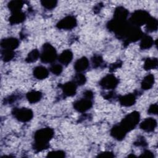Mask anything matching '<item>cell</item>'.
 <instances>
[{"label":"cell","mask_w":158,"mask_h":158,"mask_svg":"<svg viewBox=\"0 0 158 158\" xmlns=\"http://www.w3.org/2000/svg\"><path fill=\"white\" fill-rule=\"evenodd\" d=\"M54 134V130L49 127L38 130L34 135V149L37 152H40L48 149L49 146V142L52 138Z\"/></svg>","instance_id":"cell-1"},{"label":"cell","mask_w":158,"mask_h":158,"mask_svg":"<svg viewBox=\"0 0 158 158\" xmlns=\"http://www.w3.org/2000/svg\"><path fill=\"white\" fill-rule=\"evenodd\" d=\"M140 114L138 111H133L127 115L120 123V125L127 131H130L133 130L139 123Z\"/></svg>","instance_id":"cell-2"},{"label":"cell","mask_w":158,"mask_h":158,"mask_svg":"<svg viewBox=\"0 0 158 158\" xmlns=\"http://www.w3.org/2000/svg\"><path fill=\"white\" fill-rule=\"evenodd\" d=\"M57 57V55L56 49L50 43H44L40 55L41 61L45 64L52 63L56 60Z\"/></svg>","instance_id":"cell-3"},{"label":"cell","mask_w":158,"mask_h":158,"mask_svg":"<svg viewBox=\"0 0 158 158\" xmlns=\"http://www.w3.org/2000/svg\"><path fill=\"white\" fill-rule=\"evenodd\" d=\"M150 17L149 14L147 11L137 10L132 13L128 22L131 25L139 27V26L146 24Z\"/></svg>","instance_id":"cell-4"},{"label":"cell","mask_w":158,"mask_h":158,"mask_svg":"<svg viewBox=\"0 0 158 158\" xmlns=\"http://www.w3.org/2000/svg\"><path fill=\"white\" fill-rule=\"evenodd\" d=\"M14 117L21 122H27L31 120L33 117V111L28 108L15 107L12 111Z\"/></svg>","instance_id":"cell-5"},{"label":"cell","mask_w":158,"mask_h":158,"mask_svg":"<svg viewBox=\"0 0 158 158\" xmlns=\"http://www.w3.org/2000/svg\"><path fill=\"white\" fill-rule=\"evenodd\" d=\"M143 33L138 27L130 25L125 38V44H128L130 43L136 42L140 40Z\"/></svg>","instance_id":"cell-6"},{"label":"cell","mask_w":158,"mask_h":158,"mask_svg":"<svg viewBox=\"0 0 158 158\" xmlns=\"http://www.w3.org/2000/svg\"><path fill=\"white\" fill-rule=\"evenodd\" d=\"M118 84V80L113 74H107L99 81V85L106 89H114Z\"/></svg>","instance_id":"cell-7"},{"label":"cell","mask_w":158,"mask_h":158,"mask_svg":"<svg viewBox=\"0 0 158 158\" xmlns=\"http://www.w3.org/2000/svg\"><path fill=\"white\" fill-rule=\"evenodd\" d=\"M77 19L74 16L68 15L61 19L56 24L57 28L63 30H72L77 26Z\"/></svg>","instance_id":"cell-8"},{"label":"cell","mask_w":158,"mask_h":158,"mask_svg":"<svg viewBox=\"0 0 158 158\" xmlns=\"http://www.w3.org/2000/svg\"><path fill=\"white\" fill-rule=\"evenodd\" d=\"M73 108L79 112H85L90 109L93 106L91 99L85 98L77 100L73 102Z\"/></svg>","instance_id":"cell-9"},{"label":"cell","mask_w":158,"mask_h":158,"mask_svg":"<svg viewBox=\"0 0 158 158\" xmlns=\"http://www.w3.org/2000/svg\"><path fill=\"white\" fill-rule=\"evenodd\" d=\"M19 45V41L16 38L9 37L2 39L1 41V46L4 49L13 50L18 48Z\"/></svg>","instance_id":"cell-10"},{"label":"cell","mask_w":158,"mask_h":158,"mask_svg":"<svg viewBox=\"0 0 158 158\" xmlns=\"http://www.w3.org/2000/svg\"><path fill=\"white\" fill-rule=\"evenodd\" d=\"M156 127L157 121L152 117L145 118L139 125L140 128L147 132L153 131Z\"/></svg>","instance_id":"cell-11"},{"label":"cell","mask_w":158,"mask_h":158,"mask_svg":"<svg viewBox=\"0 0 158 158\" xmlns=\"http://www.w3.org/2000/svg\"><path fill=\"white\" fill-rule=\"evenodd\" d=\"M127 131L120 125H114L110 130V135L116 140L121 141L124 139L127 135Z\"/></svg>","instance_id":"cell-12"},{"label":"cell","mask_w":158,"mask_h":158,"mask_svg":"<svg viewBox=\"0 0 158 158\" xmlns=\"http://www.w3.org/2000/svg\"><path fill=\"white\" fill-rule=\"evenodd\" d=\"M62 89L64 94L67 96H73L75 95L77 92V85L72 81L67 82L60 86Z\"/></svg>","instance_id":"cell-13"},{"label":"cell","mask_w":158,"mask_h":158,"mask_svg":"<svg viewBox=\"0 0 158 158\" xmlns=\"http://www.w3.org/2000/svg\"><path fill=\"white\" fill-rule=\"evenodd\" d=\"M120 104L125 107H130L136 102V96L134 94H128L124 96H120L118 98Z\"/></svg>","instance_id":"cell-14"},{"label":"cell","mask_w":158,"mask_h":158,"mask_svg":"<svg viewBox=\"0 0 158 158\" xmlns=\"http://www.w3.org/2000/svg\"><path fill=\"white\" fill-rule=\"evenodd\" d=\"M128 10L122 6L117 7L114 14V19L118 21H125L128 17Z\"/></svg>","instance_id":"cell-15"},{"label":"cell","mask_w":158,"mask_h":158,"mask_svg":"<svg viewBox=\"0 0 158 158\" xmlns=\"http://www.w3.org/2000/svg\"><path fill=\"white\" fill-rule=\"evenodd\" d=\"M33 76L38 80H43L49 75L48 70L44 66H37L34 68L33 71Z\"/></svg>","instance_id":"cell-16"},{"label":"cell","mask_w":158,"mask_h":158,"mask_svg":"<svg viewBox=\"0 0 158 158\" xmlns=\"http://www.w3.org/2000/svg\"><path fill=\"white\" fill-rule=\"evenodd\" d=\"M25 14L20 10L12 12L9 18V21L11 25H16L23 22L25 20Z\"/></svg>","instance_id":"cell-17"},{"label":"cell","mask_w":158,"mask_h":158,"mask_svg":"<svg viewBox=\"0 0 158 158\" xmlns=\"http://www.w3.org/2000/svg\"><path fill=\"white\" fill-rule=\"evenodd\" d=\"M89 66V60L86 57H82L78 59L74 64L75 70L80 73L85 71Z\"/></svg>","instance_id":"cell-18"},{"label":"cell","mask_w":158,"mask_h":158,"mask_svg":"<svg viewBox=\"0 0 158 158\" xmlns=\"http://www.w3.org/2000/svg\"><path fill=\"white\" fill-rule=\"evenodd\" d=\"M73 59V53L70 49L64 50L59 56L58 60L62 64L67 65L69 64Z\"/></svg>","instance_id":"cell-19"},{"label":"cell","mask_w":158,"mask_h":158,"mask_svg":"<svg viewBox=\"0 0 158 158\" xmlns=\"http://www.w3.org/2000/svg\"><path fill=\"white\" fill-rule=\"evenodd\" d=\"M154 76L152 74L149 73L141 81V88L144 90L151 89L154 85Z\"/></svg>","instance_id":"cell-20"},{"label":"cell","mask_w":158,"mask_h":158,"mask_svg":"<svg viewBox=\"0 0 158 158\" xmlns=\"http://www.w3.org/2000/svg\"><path fill=\"white\" fill-rule=\"evenodd\" d=\"M154 44V40L152 38L148 35H143L141 38L140 48L141 49H148L151 48Z\"/></svg>","instance_id":"cell-21"},{"label":"cell","mask_w":158,"mask_h":158,"mask_svg":"<svg viewBox=\"0 0 158 158\" xmlns=\"http://www.w3.org/2000/svg\"><path fill=\"white\" fill-rule=\"evenodd\" d=\"M26 98L30 103L34 104L41 100L42 98V93L38 91L32 90L27 93Z\"/></svg>","instance_id":"cell-22"},{"label":"cell","mask_w":158,"mask_h":158,"mask_svg":"<svg viewBox=\"0 0 158 158\" xmlns=\"http://www.w3.org/2000/svg\"><path fill=\"white\" fill-rule=\"evenodd\" d=\"M158 23L156 18L150 17L146 23V29L148 32H153L157 30Z\"/></svg>","instance_id":"cell-23"},{"label":"cell","mask_w":158,"mask_h":158,"mask_svg":"<svg viewBox=\"0 0 158 158\" xmlns=\"http://www.w3.org/2000/svg\"><path fill=\"white\" fill-rule=\"evenodd\" d=\"M23 6V2L22 1H11L8 3V8L12 12L20 11Z\"/></svg>","instance_id":"cell-24"},{"label":"cell","mask_w":158,"mask_h":158,"mask_svg":"<svg viewBox=\"0 0 158 158\" xmlns=\"http://www.w3.org/2000/svg\"><path fill=\"white\" fill-rule=\"evenodd\" d=\"M157 66V59L153 58H147L144 63V69L146 70H149L151 69H154Z\"/></svg>","instance_id":"cell-25"},{"label":"cell","mask_w":158,"mask_h":158,"mask_svg":"<svg viewBox=\"0 0 158 158\" xmlns=\"http://www.w3.org/2000/svg\"><path fill=\"white\" fill-rule=\"evenodd\" d=\"M40 57V54L39 51L36 49H33L31 51H30L28 54L25 59V61L28 63L34 62L36 61Z\"/></svg>","instance_id":"cell-26"},{"label":"cell","mask_w":158,"mask_h":158,"mask_svg":"<svg viewBox=\"0 0 158 158\" xmlns=\"http://www.w3.org/2000/svg\"><path fill=\"white\" fill-rule=\"evenodd\" d=\"M15 56V53L13 50L3 49L1 51V57L4 62H9Z\"/></svg>","instance_id":"cell-27"},{"label":"cell","mask_w":158,"mask_h":158,"mask_svg":"<svg viewBox=\"0 0 158 158\" xmlns=\"http://www.w3.org/2000/svg\"><path fill=\"white\" fill-rule=\"evenodd\" d=\"M73 81L78 86H81L85 85V83L86 81V77L81 73H78L77 74H76L74 76V78L73 79Z\"/></svg>","instance_id":"cell-28"},{"label":"cell","mask_w":158,"mask_h":158,"mask_svg":"<svg viewBox=\"0 0 158 158\" xmlns=\"http://www.w3.org/2000/svg\"><path fill=\"white\" fill-rule=\"evenodd\" d=\"M41 5L47 9H52L57 6V1L55 0H43L41 1Z\"/></svg>","instance_id":"cell-29"},{"label":"cell","mask_w":158,"mask_h":158,"mask_svg":"<svg viewBox=\"0 0 158 158\" xmlns=\"http://www.w3.org/2000/svg\"><path fill=\"white\" fill-rule=\"evenodd\" d=\"M46 157L52 158H63L65 157V153L64 151L61 150L52 151L49 152Z\"/></svg>","instance_id":"cell-30"},{"label":"cell","mask_w":158,"mask_h":158,"mask_svg":"<svg viewBox=\"0 0 158 158\" xmlns=\"http://www.w3.org/2000/svg\"><path fill=\"white\" fill-rule=\"evenodd\" d=\"M49 70L53 74L56 75H59L63 70V67L60 64H55L50 67Z\"/></svg>","instance_id":"cell-31"},{"label":"cell","mask_w":158,"mask_h":158,"mask_svg":"<svg viewBox=\"0 0 158 158\" xmlns=\"http://www.w3.org/2000/svg\"><path fill=\"white\" fill-rule=\"evenodd\" d=\"M93 66L94 68L99 67L103 62L102 57L99 55H95L91 59Z\"/></svg>","instance_id":"cell-32"},{"label":"cell","mask_w":158,"mask_h":158,"mask_svg":"<svg viewBox=\"0 0 158 158\" xmlns=\"http://www.w3.org/2000/svg\"><path fill=\"white\" fill-rule=\"evenodd\" d=\"M133 144L136 146H147V143H146L144 138L143 136L139 137L136 140V141L134 142Z\"/></svg>","instance_id":"cell-33"},{"label":"cell","mask_w":158,"mask_h":158,"mask_svg":"<svg viewBox=\"0 0 158 158\" xmlns=\"http://www.w3.org/2000/svg\"><path fill=\"white\" fill-rule=\"evenodd\" d=\"M148 112L149 114H154V115H157L158 112V107L157 104H151L148 110Z\"/></svg>","instance_id":"cell-34"},{"label":"cell","mask_w":158,"mask_h":158,"mask_svg":"<svg viewBox=\"0 0 158 158\" xmlns=\"http://www.w3.org/2000/svg\"><path fill=\"white\" fill-rule=\"evenodd\" d=\"M97 157H107V158H110V157H114V154L112 152H110V151H105V152H102L99 153Z\"/></svg>","instance_id":"cell-35"},{"label":"cell","mask_w":158,"mask_h":158,"mask_svg":"<svg viewBox=\"0 0 158 158\" xmlns=\"http://www.w3.org/2000/svg\"><path fill=\"white\" fill-rule=\"evenodd\" d=\"M139 157H146V158H152L154 157V154L149 150H144L143 152L141 154V155H140Z\"/></svg>","instance_id":"cell-36"},{"label":"cell","mask_w":158,"mask_h":158,"mask_svg":"<svg viewBox=\"0 0 158 158\" xmlns=\"http://www.w3.org/2000/svg\"><path fill=\"white\" fill-rule=\"evenodd\" d=\"M83 97L89 99H92L93 98V93L91 90H86L83 92Z\"/></svg>","instance_id":"cell-37"},{"label":"cell","mask_w":158,"mask_h":158,"mask_svg":"<svg viewBox=\"0 0 158 158\" xmlns=\"http://www.w3.org/2000/svg\"><path fill=\"white\" fill-rule=\"evenodd\" d=\"M121 65H122V62H120V61H117V62H115L114 64H111V65L110 66V70L112 71V70H115L116 69L120 67Z\"/></svg>","instance_id":"cell-38"},{"label":"cell","mask_w":158,"mask_h":158,"mask_svg":"<svg viewBox=\"0 0 158 158\" xmlns=\"http://www.w3.org/2000/svg\"><path fill=\"white\" fill-rule=\"evenodd\" d=\"M114 96V92L110 91L109 93H106L104 96H103V97H104L105 99H110L112 98Z\"/></svg>","instance_id":"cell-39"},{"label":"cell","mask_w":158,"mask_h":158,"mask_svg":"<svg viewBox=\"0 0 158 158\" xmlns=\"http://www.w3.org/2000/svg\"><path fill=\"white\" fill-rule=\"evenodd\" d=\"M16 97L14 96H10L9 97L8 99H6V101H7V102L8 103H11L12 102H14V101H15V99Z\"/></svg>","instance_id":"cell-40"}]
</instances>
